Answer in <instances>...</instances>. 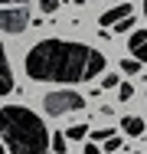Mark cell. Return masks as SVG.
<instances>
[{"label": "cell", "mask_w": 147, "mask_h": 154, "mask_svg": "<svg viewBox=\"0 0 147 154\" xmlns=\"http://www.w3.org/2000/svg\"><path fill=\"white\" fill-rule=\"evenodd\" d=\"M105 72V56L69 39H43L26 53V75L36 82H88Z\"/></svg>", "instance_id": "cell-1"}, {"label": "cell", "mask_w": 147, "mask_h": 154, "mask_svg": "<svg viewBox=\"0 0 147 154\" xmlns=\"http://www.w3.org/2000/svg\"><path fill=\"white\" fill-rule=\"evenodd\" d=\"M0 138L10 154H52L49 151V131L23 105H3L0 108Z\"/></svg>", "instance_id": "cell-2"}, {"label": "cell", "mask_w": 147, "mask_h": 154, "mask_svg": "<svg viewBox=\"0 0 147 154\" xmlns=\"http://www.w3.org/2000/svg\"><path fill=\"white\" fill-rule=\"evenodd\" d=\"M29 26V0H0V30L23 33Z\"/></svg>", "instance_id": "cell-3"}, {"label": "cell", "mask_w": 147, "mask_h": 154, "mask_svg": "<svg viewBox=\"0 0 147 154\" xmlns=\"http://www.w3.org/2000/svg\"><path fill=\"white\" fill-rule=\"evenodd\" d=\"M43 108H46V115H72V112H79V108H85V98L79 92H72V89H65V92H49L43 95Z\"/></svg>", "instance_id": "cell-4"}, {"label": "cell", "mask_w": 147, "mask_h": 154, "mask_svg": "<svg viewBox=\"0 0 147 154\" xmlns=\"http://www.w3.org/2000/svg\"><path fill=\"white\" fill-rule=\"evenodd\" d=\"M128 49H131V59L147 62V30H131V36H128Z\"/></svg>", "instance_id": "cell-5"}, {"label": "cell", "mask_w": 147, "mask_h": 154, "mask_svg": "<svg viewBox=\"0 0 147 154\" xmlns=\"http://www.w3.org/2000/svg\"><path fill=\"white\" fill-rule=\"evenodd\" d=\"M10 92H13V69H10V59L0 43V95H10Z\"/></svg>", "instance_id": "cell-6"}, {"label": "cell", "mask_w": 147, "mask_h": 154, "mask_svg": "<svg viewBox=\"0 0 147 154\" xmlns=\"http://www.w3.org/2000/svg\"><path fill=\"white\" fill-rule=\"evenodd\" d=\"M124 17H131V3H121V7H115V10H105L98 20H101V30H111L118 20H124Z\"/></svg>", "instance_id": "cell-7"}, {"label": "cell", "mask_w": 147, "mask_h": 154, "mask_svg": "<svg viewBox=\"0 0 147 154\" xmlns=\"http://www.w3.org/2000/svg\"><path fill=\"white\" fill-rule=\"evenodd\" d=\"M121 131L131 134V138H141V134H144V118H137V115H124V118H121Z\"/></svg>", "instance_id": "cell-8"}, {"label": "cell", "mask_w": 147, "mask_h": 154, "mask_svg": "<svg viewBox=\"0 0 147 154\" xmlns=\"http://www.w3.org/2000/svg\"><path fill=\"white\" fill-rule=\"evenodd\" d=\"M82 138H88V125H72L65 131V141H82Z\"/></svg>", "instance_id": "cell-9"}, {"label": "cell", "mask_w": 147, "mask_h": 154, "mask_svg": "<svg viewBox=\"0 0 147 154\" xmlns=\"http://www.w3.org/2000/svg\"><path fill=\"white\" fill-rule=\"evenodd\" d=\"M49 151H56V154H65L69 148H65V134L62 131H56V138H49Z\"/></svg>", "instance_id": "cell-10"}, {"label": "cell", "mask_w": 147, "mask_h": 154, "mask_svg": "<svg viewBox=\"0 0 147 154\" xmlns=\"http://www.w3.org/2000/svg\"><path fill=\"white\" fill-rule=\"evenodd\" d=\"M118 98H121V102H131V98H134V85H131V82H118Z\"/></svg>", "instance_id": "cell-11"}, {"label": "cell", "mask_w": 147, "mask_h": 154, "mask_svg": "<svg viewBox=\"0 0 147 154\" xmlns=\"http://www.w3.org/2000/svg\"><path fill=\"white\" fill-rule=\"evenodd\" d=\"M111 30H115V33H131V30H134V17H124V20H118Z\"/></svg>", "instance_id": "cell-12"}, {"label": "cell", "mask_w": 147, "mask_h": 154, "mask_svg": "<svg viewBox=\"0 0 147 154\" xmlns=\"http://www.w3.org/2000/svg\"><path fill=\"white\" fill-rule=\"evenodd\" d=\"M121 69H124L128 75H137V72H141V62L137 59H121Z\"/></svg>", "instance_id": "cell-13"}, {"label": "cell", "mask_w": 147, "mask_h": 154, "mask_svg": "<svg viewBox=\"0 0 147 154\" xmlns=\"http://www.w3.org/2000/svg\"><path fill=\"white\" fill-rule=\"evenodd\" d=\"M108 138H111V131H108V128H95V131H92V144H98V141H108Z\"/></svg>", "instance_id": "cell-14"}, {"label": "cell", "mask_w": 147, "mask_h": 154, "mask_svg": "<svg viewBox=\"0 0 147 154\" xmlns=\"http://www.w3.org/2000/svg\"><path fill=\"white\" fill-rule=\"evenodd\" d=\"M101 85H105V89H118V75H115V72H108V75L101 79Z\"/></svg>", "instance_id": "cell-15"}, {"label": "cell", "mask_w": 147, "mask_h": 154, "mask_svg": "<svg viewBox=\"0 0 147 154\" xmlns=\"http://www.w3.org/2000/svg\"><path fill=\"white\" fill-rule=\"evenodd\" d=\"M39 10H43V13H56V0H43Z\"/></svg>", "instance_id": "cell-16"}, {"label": "cell", "mask_w": 147, "mask_h": 154, "mask_svg": "<svg viewBox=\"0 0 147 154\" xmlns=\"http://www.w3.org/2000/svg\"><path fill=\"white\" fill-rule=\"evenodd\" d=\"M118 148H121V138H118V134H111V138H108V151L115 154V151H118Z\"/></svg>", "instance_id": "cell-17"}, {"label": "cell", "mask_w": 147, "mask_h": 154, "mask_svg": "<svg viewBox=\"0 0 147 154\" xmlns=\"http://www.w3.org/2000/svg\"><path fill=\"white\" fill-rule=\"evenodd\" d=\"M82 154H101V151H98V144H85V151H82Z\"/></svg>", "instance_id": "cell-18"}, {"label": "cell", "mask_w": 147, "mask_h": 154, "mask_svg": "<svg viewBox=\"0 0 147 154\" xmlns=\"http://www.w3.org/2000/svg\"><path fill=\"white\" fill-rule=\"evenodd\" d=\"M144 17H147V0H144Z\"/></svg>", "instance_id": "cell-19"}, {"label": "cell", "mask_w": 147, "mask_h": 154, "mask_svg": "<svg viewBox=\"0 0 147 154\" xmlns=\"http://www.w3.org/2000/svg\"><path fill=\"white\" fill-rule=\"evenodd\" d=\"M0 154H3V141H0Z\"/></svg>", "instance_id": "cell-20"}, {"label": "cell", "mask_w": 147, "mask_h": 154, "mask_svg": "<svg viewBox=\"0 0 147 154\" xmlns=\"http://www.w3.org/2000/svg\"><path fill=\"white\" fill-rule=\"evenodd\" d=\"M115 154H118V151H115Z\"/></svg>", "instance_id": "cell-21"}]
</instances>
